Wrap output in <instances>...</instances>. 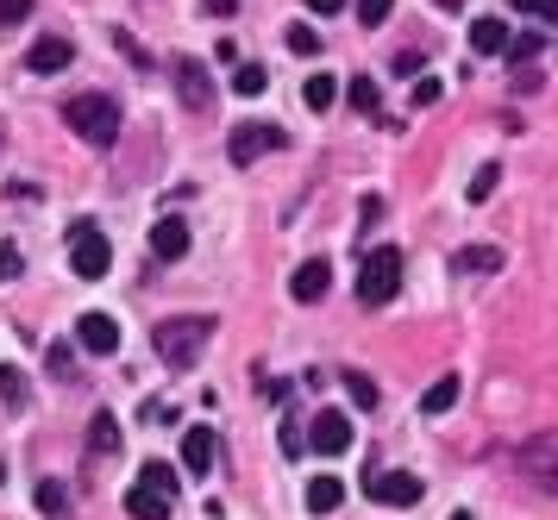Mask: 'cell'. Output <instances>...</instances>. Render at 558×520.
Instances as JSON below:
<instances>
[{"instance_id":"cell-1","label":"cell","mask_w":558,"mask_h":520,"mask_svg":"<svg viewBox=\"0 0 558 520\" xmlns=\"http://www.w3.org/2000/svg\"><path fill=\"white\" fill-rule=\"evenodd\" d=\"M214 314H170V320H157L151 326V345H157V358H164L170 370H189L201 351H207V339H214Z\"/></svg>"},{"instance_id":"cell-2","label":"cell","mask_w":558,"mask_h":520,"mask_svg":"<svg viewBox=\"0 0 558 520\" xmlns=\"http://www.w3.org/2000/svg\"><path fill=\"white\" fill-rule=\"evenodd\" d=\"M63 120H69L76 138H88L95 151H107L113 138H120V101H113V94H76V101L63 107Z\"/></svg>"},{"instance_id":"cell-3","label":"cell","mask_w":558,"mask_h":520,"mask_svg":"<svg viewBox=\"0 0 558 520\" xmlns=\"http://www.w3.org/2000/svg\"><path fill=\"white\" fill-rule=\"evenodd\" d=\"M395 289H402V251L377 245V251L364 257V270H358V301L364 307H383V301H395Z\"/></svg>"},{"instance_id":"cell-4","label":"cell","mask_w":558,"mask_h":520,"mask_svg":"<svg viewBox=\"0 0 558 520\" xmlns=\"http://www.w3.org/2000/svg\"><path fill=\"white\" fill-rule=\"evenodd\" d=\"M69 270H76L82 282H101V276L113 270V245H107V239H101V232L88 226V220H76V226H69Z\"/></svg>"},{"instance_id":"cell-5","label":"cell","mask_w":558,"mask_h":520,"mask_svg":"<svg viewBox=\"0 0 558 520\" xmlns=\"http://www.w3.org/2000/svg\"><path fill=\"white\" fill-rule=\"evenodd\" d=\"M515 470L533 483V489H546L558 495V433H540V439H527L521 452H515Z\"/></svg>"},{"instance_id":"cell-6","label":"cell","mask_w":558,"mask_h":520,"mask_svg":"<svg viewBox=\"0 0 558 520\" xmlns=\"http://www.w3.org/2000/svg\"><path fill=\"white\" fill-rule=\"evenodd\" d=\"M283 145V126H258V120H245V126H232L226 132V157L239 163V170H251L264 151H276Z\"/></svg>"},{"instance_id":"cell-7","label":"cell","mask_w":558,"mask_h":520,"mask_svg":"<svg viewBox=\"0 0 558 520\" xmlns=\"http://www.w3.org/2000/svg\"><path fill=\"white\" fill-rule=\"evenodd\" d=\"M308 445H314V452H327V458L352 452V420H345L339 408H320V414H314V427H308Z\"/></svg>"},{"instance_id":"cell-8","label":"cell","mask_w":558,"mask_h":520,"mask_svg":"<svg viewBox=\"0 0 558 520\" xmlns=\"http://www.w3.org/2000/svg\"><path fill=\"white\" fill-rule=\"evenodd\" d=\"M421 477H414V470H383L377 483H370V502H383V508H414L421 502Z\"/></svg>"},{"instance_id":"cell-9","label":"cell","mask_w":558,"mask_h":520,"mask_svg":"<svg viewBox=\"0 0 558 520\" xmlns=\"http://www.w3.org/2000/svg\"><path fill=\"white\" fill-rule=\"evenodd\" d=\"M76 345L95 351V358H113V351H120V320L113 314H82L76 320Z\"/></svg>"},{"instance_id":"cell-10","label":"cell","mask_w":558,"mask_h":520,"mask_svg":"<svg viewBox=\"0 0 558 520\" xmlns=\"http://www.w3.org/2000/svg\"><path fill=\"white\" fill-rule=\"evenodd\" d=\"M327 289H333V264H327V257H308V264H301V270L289 276V295H295L301 307H314Z\"/></svg>"},{"instance_id":"cell-11","label":"cell","mask_w":558,"mask_h":520,"mask_svg":"<svg viewBox=\"0 0 558 520\" xmlns=\"http://www.w3.org/2000/svg\"><path fill=\"white\" fill-rule=\"evenodd\" d=\"M176 88H182V107H195V113L214 101V76H207L195 57H176Z\"/></svg>"},{"instance_id":"cell-12","label":"cell","mask_w":558,"mask_h":520,"mask_svg":"<svg viewBox=\"0 0 558 520\" xmlns=\"http://www.w3.org/2000/svg\"><path fill=\"white\" fill-rule=\"evenodd\" d=\"M151 257L157 264H176V257H189V226H182L176 214H164L151 226Z\"/></svg>"},{"instance_id":"cell-13","label":"cell","mask_w":558,"mask_h":520,"mask_svg":"<svg viewBox=\"0 0 558 520\" xmlns=\"http://www.w3.org/2000/svg\"><path fill=\"white\" fill-rule=\"evenodd\" d=\"M76 63V44L69 38H38L32 51H26V69H38V76H57V69Z\"/></svg>"},{"instance_id":"cell-14","label":"cell","mask_w":558,"mask_h":520,"mask_svg":"<svg viewBox=\"0 0 558 520\" xmlns=\"http://www.w3.org/2000/svg\"><path fill=\"white\" fill-rule=\"evenodd\" d=\"M214 452H220V445H214V433H207V427H189V433H182V470L207 477V470H214Z\"/></svg>"},{"instance_id":"cell-15","label":"cell","mask_w":558,"mask_h":520,"mask_svg":"<svg viewBox=\"0 0 558 520\" xmlns=\"http://www.w3.org/2000/svg\"><path fill=\"white\" fill-rule=\"evenodd\" d=\"M508 38H515V32H508L502 19H471V51H477V57H502Z\"/></svg>"},{"instance_id":"cell-16","label":"cell","mask_w":558,"mask_h":520,"mask_svg":"<svg viewBox=\"0 0 558 520\" xmlns=\"http://www.w3.org/2000/svg\"><path fill=\"white\" fill-rule=\"evenodd\" d=\"M126 514H132V520H170V502H164L157 489L132 483V489H126Z\"/></svg>"},{"instance_id":"cell-17","label":"cell","mask_w":558,"mask_h":520,"mask_svg":"<svg viewBox=\"0 0 558 520\" xmlns=\"http://www.w3.org/2000/svg\"><path fill=\"white\" fill-rule=\"evenodd\" d=\"M88 452H95V458H113V452H120V420H113L107 408L88 420Z\"/></svg>"},{"instance_id":"cell-18","label":"cell","mask_w":558,"mask_h":520,"mask_svg":"<svg viewBox=\"0 0 558 520\" xmlns=\"http://www.w3.org/2000/svg\"><path fill=\"white\" fill-rule=\"evenodd\" d=\"M452 270H464V276H490V270H502V251H496V245H471V251L452 257Z\"/></svg>"},{"instance_id":"cell-19","label":"cell","mask_w":558,"mask_h":520,"mask_svg":"<svg viewBox=\"0 0 558 520\" xmlns=\"http://www.w3.org/2000/svg\"><path fill=\"white\" fill-rule=\"evenodd\" d=\"M458 389H464L458 376H439V383L421 395V414H433V420H439V414H452V408H458Z\"/></svg>"},{"instance_id":"cell-20","label":"cell","mask_w":558,"mask_h":520,"mask_svg":"<svg viewBox=\"0 0 558 520\" xmlns=\"http://www.w3.org/2000/svg\"><path fill=\"white\" fill-rule=\"evenodd\" d=\"M339 502H345V483L339 477H314L308 483V514H333Z\"/></svg>"},{"instance_id":"cell-21","label":"cell","mask_w":558,"mask_h":520,"mask_svg":"<svg viewBox=\"0 0 558 520\" xmlns=\"http://www.w3.org/2000/svg\"><path fill=\"white\" fill-rule=\"evenodd\" d=\"M264 88H270V76H264V63H239V69H232V94H245V101H258Z\"/></svg>"},{"instance_id":"cell-22","label":"cell","mask_w":558,"mask_h":520,"mask_svg":"<svg viewBox=\"0 0 558 520\" xmlns=\"http://www.w3.org/2000/svg\"><path fill=\"white\" fill-rule=\"evenodd\" d=\"M301 101H308L314 113H327V107L339 101V82H333V76H308V82H301Z\"/></svg>"},{"instance_id":"cell-23","label":"cell","mask_w":558,"mask_h":520,"mask_svg":"<svg viewBox=\"0 0 558 520\" xmlns=\"http://www.w3.org/2000/svg\"><path fill=\"white\" fill-rule=\"evenodd\" d=\"M496 182H502V163H483V170L471 176V188H464V195H471V207L490 201V195H496Z\"/></svg>"},{"instance_id":"cell-24","label":"cell","mask_w":558,"mask_h":520,"mask_svg":"<svg viewBox=\"0 0 558 520\" xmlns=\"http://www.w3.org/2000/svg\"><path fill=\"white\" fill-rule=\"evenodd\" d=\"M138 483H145V489H157V495H164V502H170V495H176V470L170 464H145V470H138Z\"/></svg>"},{"instance_id":"cell-25","label":"cell","mask_w":558,"mask_h":520,"mask_svg":"<svg viewBox=\"0 0 558 520\" xmlns=\"http://www.w3.org/2000/svg\"><path fill=\"white\" fill-rule=\"evenodd\" d=\"M283 38H289V51H295V57H320V32H314V26H301V19H295Z\"/></svg>"},{"instance_id":"cell-26","label":"cell","mask_w":558,"mask_h":520,"mask_svg":"<svg viewBox=\"0 0 558 520\" xmlns=\"http://www.w3.org/2000/svg\"><path fill=\"white\" fill-rule=\"evenodd\" d=\"M345 94H352V107L358 113H377V82H370V76H352V82H339Z\"/></svg>"},{"instance_id":"cell-27","label":"cell","mask_w":558,"mask_h":520,"mask_svg":"<svg viewBox=\"0 0 558 520\" xmlns=\"http://www.w3.org/2000/svg\"><path fill=\"white\" fill-rule=\"evenodd\" d=\"M389 13H395V0H358V26H364V32H377Z\"/></svg>"},{"instance_id":"cell-28","label":"cell","mask_w":558,"mask_h":520,"mask_svg":"<svg viewBox=\"0 0 558 520\" xmlns=\"http://www.w3.org/2000/svg\"><path fill=\"white\" fill-rule=\"evenodd\" d=\"M345 389H352V401H358V408H377V383H370L364 370H345Z\"/></svg>"},{"instance_id":"cell-29","label":"cell","mask_w":558,"mask_h":520,"mask_svg":"<svg viewBox=\"0 0 558 520\" xmlns=\"http://www.w3.org/2000/svg\"><path fill=\"white\" fill-rule=\"evenodd\" d=\"M63 508H69V495H63V483H38V514H51V520H57Z\"/></svg>"},{"instance_id":"cell-30","label":"cell","mask_w":558,"mask_h":520,"mask_svg":"<svg viewBox=\"0 0 558 520\" xmlns=\"http://www.w3.org/2000/svg\"><path fill=\"white\" fill-rule=\"evenodd\" d=\"M0 395H7V401H13V408H26V376H19L13 364H7V370H0Z\"/></svg>"},{"instance_id":"cell-31","label":"cell","mask_w":558,"mask_h":520,"mask_svg":"<svg viewBox=\"0 0 558 520\" xmlns=\"http://www.w3.org/2000/svg\"><path fill=\"white\" fill-rule=\"evenodd\" d=\"M502 57H515V63L540 57V32H521V38H508V51H502Z\"/></svg>"},{"instance_id":"cell-32","label":"cell","mask_w":558,"mask_h":520,"mask_svg":"<svg viewBox=\"0 0 558 520\" xmlns=\"http://www.w3.org/2000/svg\"><path fill=\"white\" fill-rule=\"evenodd\" d=\"M508 7H515V13H533V19H552V26H558V0H508Z\"/></svg>"},{"instance_id":"cell-33","label":"cell","mask_w":558,"mask_h":520,"mask_svg":"<svg viewBox=\"0 0 558 520\" xmlns=\"http://www.w3.org/2000/svg\"><path fill=\"white\" fill-rule=\"evenodd\" d=\"M19 19H32V0H0V26H19Z\"/></svg>"},{"instance_id":"cell-34","label":"cell","mask_w":558,"mask_h":520,"mask_svg":"<svg viewBox=\"0 0 558 520\" xmlns=\"http://www.w3.org/2000/svg\"><path fill=\"white\" fill-rule=\"evenodd\" d=\"M433 101H439V82L421 76V82H414V107H433Z\"/></svg>"},{"instance_id":"cell-35","label":"cell","mask_w":558,"mask_h":520,"mask_svg":"<svg viewBox=\"0 0 558 520\" xmlns=\"http://www.w3.org/2000/svg\"><path fill=\"white\" fill-rule=\"evenodd\" d=\"M301 445H308V439H301V427H295V420H283V452L295 458V452H301Z\"/></svg>"},{"instance_id":"cell-36","label":"cell","mask_w":558,"mask_h":520,"mask_svg":"<svg viewBox=\"0 0 558 520\" xmlns=\"http://www.w3.org/2000/svg\"><path fill=\"white\" fill-rule=\"evenodd\" d=\"M69 364H76V358H69V345H51V370H57V376H69Z\"/></svg>"},{"instance_id":"cell-37","label":"cell","mask_w":558,"mask_h":520,"mask_svg":"<svg viewBox=\"0 0 558 520\" xmlns=\"http://www.w3.org/2000/svg\"><path fill=\"white\" fill-rule=\"evenodd\" d=\"M308 13H320V19H333V13H345V0H308Z\"/></svg>"},{"instance_id":"cell-38","label":"cell","mask_w":558,"mask_h":520,"mask_svg":"<svg viewBox=\"0 0 558 520\" xmlns=\"http://www.w3.org/2000/svg\"><path fill=\"white\" fill-rule=\"evenodd\" d=\"M7 276H19V251H13V245L0 251V282H7Z\"/></svg>"},{"instance_id":"cell-39","label":"cell","mask_w":558,"mask_h":520,"mask_svg":"<svg viewBox=\"0 0 558 520\" xmlns=\"http://www.w3.org/2000/svg\"><path fill=\"white\" fill-rule=\"evenodd\" d=\"M232 7H239V0H207V13H214V19H226Z\"/></svg>"},{"instance_id":"cell-40","label":"cell","mask_w":558,"mask_h":520,"mask_svg":"<svg viewBox=\"0 0 558 520\" xmlns=\"http://www.w3.org/2000/svg\"><path fill=\"white\" fill-rule=\"evenodd\" d=\"M452 520H471V514H464V508H458V514H452Z\"/></svg>"},{"instance_id":"cell-41","label":"cell","mask_w":558,"mask_h":520,"mask_svg":"<svg viewBox=\"0 0 558 520\" xmlns=\"http://www.w3.org/2000/svg\"><path fill=\"white\" fill-rule=\"evenodd\" d=\"M0 477H7V464H0Z\"/></svg>"}]
</instances>
